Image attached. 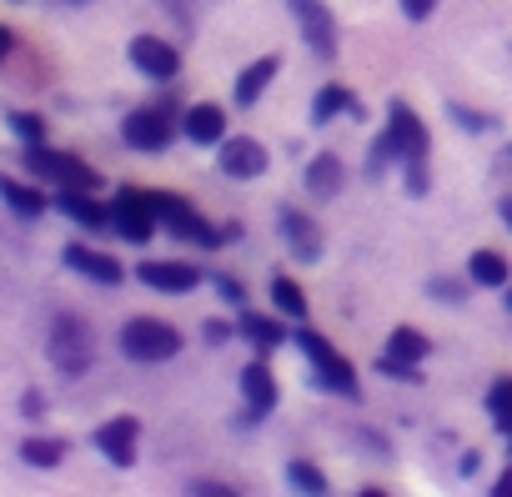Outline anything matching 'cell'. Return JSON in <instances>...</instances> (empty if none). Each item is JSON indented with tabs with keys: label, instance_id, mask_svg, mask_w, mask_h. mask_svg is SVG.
Listing matches in <instances>:
<instances>
[{
	"label": "cell",
	"instance_id": "9",
	"mask_svg": "<svg viewBox=\"0 0 512 497\" xmlns=\"http://www.w3.org/2000/svg\"><path fill=\"white\" fill-rule=\"evenodd\" d=\"M287 11L297 16V31L312 46V56L337 61V16L327 11V0H287Z\"/></svg>",
	"mask_w": 512,
	"mask_h": 497
},
{
	"label": "cell",
	"instance_id": "30",
	"mask_svg": "<svg viewBox=\"0 0 512 497\" xmlns=\"http://www.w3.org/2000/svg\"><path fill=\"white\" fill-rule=\"evenodd\" d=\"M6 126H11V136H16L21 146H41V141H46V116H36V111H11Z\"/></svg>",
	"mask_w": 512,
	"mask_h": 497
},
{
	"label": "cell",
	"instance_id": "24",
	"mask_svg": "<svg viewBox=\"0 0 512 497\" xmlns=\"http://www.w3.org/2000/svg\"><path fill=\"white\" fill-rule=\"evenodd\" d=\"M236 337H246L251 347H262V352H272V347H282V342H287V332H282L272 317H256V312H241Z\"/></svg>",
	"mask_w": 512,
	"mask_h": 497
},
{
	"label": "cell",
	"instance_id": "12",
	"mask_svg": "<svg viewBox=\"0 0 512 497\" xmlns=\"http://www.w3.org/2000/svg\"><path fill=\"white\" fill-rule=\"evenodd\" d=\"M126 56H131V66H136L146 81H176V76H181V51H176L171 41H161V36H136V41L126 46Z\"/></svg>",
	"mask_w": 512,
	"mask_h": 497
},
{
	"label": "cell",
	"instance_id": "16",
	"mask_svg": "<svg viewBox=\"0 0 512 497\" xmlns=\"http://www.w3.org/2000/svg\"><path fill=\"white\" fill-rule=\"evenodd\" d=\"M66 221H76V226H86V231H101V226H111V206H101L91 191H81V186H56V201H51Z\"/></svg>",
	"mask_w": 512,
	"mask_h": 497
},
{
	"label": "cell",
	"instance_id": "34",
	"mask_svg": "<svg viewBox=\"0 0 512 497\" xmlns=\"http://www.w3.org/2000/svg\"><path fill=\"white\" fill-rule=\"evenodd\" d=\"M397 6H402V16H407V21H432L442 0H397Z\"/></svg>",
	"mask_w": 512,
	"mask_h": 497
},
{
	"label": "cell",
	"instance_id": "35",
	"mask_svg": "<svg viewBox=\"0 0 512 497\" xmlns=\"http://www.w3.org/2000/svg\"><path fill=\"white\" fill-rule=\"evenodd\" d=\"M216 292H221V302H231L236 312L246 307V287H241L236 277H216Z\"/></svg>",
	"mask_w": 512,
	"mask_h": 497
},
{
	"label": "cell",
	"instance_id": "28",
	"mask_svg": "<svg viewBox=\"0 0 512 497\" xmlns=\"http://www.w3.org/2000/svg\"><path fill=\"white\" fill-rule=\"evenodd\" d=\"M21 462H31V467H61L66 462V442L61 437H26L21 442Z\"/></svg>",
	"mask_w": 512,
	"mask_h": 497
},
{
	"label": "cell",
	"instance_id": "29",
	"mask_svg": "<svg viewBox=\"0 0 512 497\" xmlns=\"http://www.w3.org/2000/svg\"><path fill=\"white\" fill-rule=\"evenodd\" d=\"M487 417H492V427L507 437L512 432V377H497L492 387H487Z\"/></svg>",
	"mask_w": 512,
	"mask_h": 497
},
{
	"label": "cell",
	"instance_id": "6",
	"mask_svg": "<svg viewBox=\"0 0 512 497\" xmlns=\"http://www.w3.org/2000/svg\"><path fill=\"white\" fill-rule=\"evenodd\" d=\"M21 161L31 166L36 181H51V186H81V191H96V186H101V171H96V166H86V161L71 156V151H51L46 141H41V146H26Z\"/></svg>",
	"mask_w": 512,
	"mask_h": 497
},
{
	"label": "cell",
	"instance_id": "37",
	"mask_svg": "<svg viewBox=\"0 0 512 497\" xmlns=\"http://www.w3.org/2000/svg\"><path fill=\"white\" fill-rule=\"evenodd\" d=\"M186 492H191V497H231L236 487H226V482H191Z\"/></svg>",
	"mask_w": 512,
	"mask_h": 497
},
{
	"label": "cell",
	"instance_id": "15",
	"mask_svg": "<svg viewBox=\"0 0 512 497\" xmlns=\"http://www.w3.org/2000/svg\"><path fill=\"white\" fill-rule=\"evenodd\" d=\"M136 282L151 287V292H161V297H186V292L201 287V272L191 262H141L136 267Z\"/></svg>",
	"mask_w": 512,
	"mask_h": 497
},
{
	"label": "cell",
	"instance_id": "42",
	"mask_svg": "<svg viewBox=\"0 0 512 497\" xmlns=\"http://www.w3.org/2000/svg\"><path fill=\"white\" fill-rule=\"evenodd\" d=\"M477 467H482V452H467V457H462V477H472Z\"/></svg>",
	"mask_w": 512,
	"mask_h": 497
},
{
	"label": "cell",
	"instance_id": "4",
	"mask_svg": "<svg viewBox=\"0 0 512 497\" xmlns=\"http://www.w3.org/2000/svg\"><path fill=\"white\" fill-rule=\"evenodd\" d=\"M297 347H302V357L312 362V382L317 387H327V392H337V397H357L362 387H357V367L317 332V327H297Z\"/></svg>",
	"mask_w": 512,
	"mask_h": 497
},
{
	"label": "cell",
	"instance_id": "45",
	"mask_svg": "<svg viewBox=\"0 0 512 497\" xmlns=\"http://www.w3.org/2000/svg\"><path fill=\"white\" fill-rule=\"evenodd\" d=\"M502 302H507V312H512V282H507V287H502Z\"/></svg>",
	"mask_w": 512,
	"mask_h": 497
},
{
	"label": "cell",
	"instance_id": "13",
	"mask_svg": "<svg viewBox=\"0 0 512 497\" xmlns=\"http://www.w3.org/2000/svg\"><path fill=\"white\" fill-rule=\"evenodd\" d=\"M96 452L111 462V467H136V447H141V422L136 417H111L96 427Z\"/></svg>",
	"mask_w": 512,
	"mask_h": 497
},
{
	"label": "cell",
	"instance_id": "40",
	"mask_svg": "<svg viewBox=\"0 0 512 497\" xmlns=\"http://www.w3.org/2000/svg\"><path fill=\"white\" fill-rule=\"evenodd\" d=\"M226 337H231L226 322H206V342H226Z\"/></svg>",
	"mask_w": 512,
	"mask_h": 497
},
{
	"label": "cell",
	"instance_id": "23",
	"mask_svg": "<svg viewBox=\"0 0 512 497\" xmlns=\"http://www.w3.org/2000/svg\"><path fill=\"white\" fill-rule=\"evenodd\" d=\"M332 116H357L362 121V101L347 86H322L317 101H312V126H327Z\"/></svg>",
	"mask_w": 512,
	"mask_h": 497
},
{
	"label": "cell",
	"instance_id": "1",
	"mask_svg": "<svg viewBox=\"0 0 512 497\" xmlns=\"http://www.w3.org/2000/svg\"><path fill=\"white\" fill-rule=\"evenodd\" d=\"M427 146H432V136H427L422 116H417L407 101H392V106H387V126H382V136L372 141L367 176H382L387 166H397V171H402V161L427 156Z\"/></svg>",
	"mask_w": 512,
	"mask_h": 497
},
{
	"label": "cell",
	"instance_id": "46",
	"mask_svg": "<svg viewBox=\"0 0 512 497\" xmlns=\"http://www.w3.org/2000/svg\"><path fill=\"white\" fill-rule=\"evenodd\" d=\"M56 6H86V0H56Z\"/></svg>",
	"mask_w": 512,
	"mask_h": 497
},
{
	"label": "cell",
	"instance_id": "26",
	"mask_svg": "<svg viewBox=\"0 0 512 497\" xmlns=\"http://www.w3.org/2000/svg\"><path fill=\"white\" fill-rule=\"evenodd\" d=\"M387 352H392V357H402V362H417V367H422V362L432 357V342H427L417 327H392Z\"/></svg>",
	"mask_w": 512,
	"mask_h": 497
},
{
	"label": "cell",
	"instance_id": "11",
	"mask_svg": "<svg viewBox=\"0 0 512 497\" xmlns=\"http://www.w3.org/2000/svg\"><path fill=\"white\" fill-rule=\"evenodd\" d=\"M277 231H282L287 252H292L297 262H317V257H322V226H317V216H307L302 206H277Z\"/></svg>",
	"mask_w": 512,
	"mask_h": 497
},
{
	"label": "cell",
	"instance_id": "43",
	"mask_svg": "<svg viewBox=\"0 0 512 497\" xmlns=\"http://www.w3.org/2000/svg\"><path fill=\"white\" fill-rule=\"evenodd\" d=\"M497 216H502V226H507V231H512V196H507V201H502V206H497Z\"/></svg>",
	"mask_w": 512,
	"mask_h": 497
},
{
	"label": "cell",
	"instance_id": "7",
	"mask_svg": "<svg viewBox=\"0 0 512 497\" xmlns=\"http://www.w3.org/2000/svg\"><path fill=\"white\" fill-rule=\"evenodd\" d=\"M176 116L166 111V106H136L126 121H121V141L131 146V151H146V156H156V151H166L171 141H176Z\"/></svg>",
	"mask_w": 512,
	"mask_h": 497
},
{
	"label": "cell",
	"instance_id": "27",
	"mask_svg": "<svg viewBox=\"0 0 512 497\" xmlns=\"http://www.w3.org/2000/svg\"><path fill=\"white\" fill-rule=\"evenodd\" d=\"M287 487L302 492V497H322V492H327V472H322L317 462L297 457V462H287Z\"/></svg>",
	"mask_w": 512,
	"mask_h": 497
},
{
	"label": "cell",
	"instance_id": "36",
	"mask_svg": "<svg viewBox=\"0 0 512 497\" xmlns=\"http://www.w3.org/2000/svg\"><path fill=\"white\" fill-rule=\"evenodd\" d=\"M427 297H442V302H462L467 292H462L457 282H447V277H437V282H427Z\"/></svg>",
	"mask_w": 512,
	"mask_h": 497
},
{
	"label": "cell",
	"instance_id": "33",
	"mask_svg": "<svg viewBox=\"0 0 512 497\" xmlns=\"http://www.w3.org/2000/svg\"><path fill=\"white\" fill-rule=\"evenodd\" d=\"M377 372H382V377H397V382H422L417 362H402V357H392V352L377 357Z\"/></svg>",
	"mask_w": 512,
	"mask_h": 497
},
{
	"label": "cell",
	"instance_id": "2",
	"mask_svg": "<svg viewBox=\"0 0 512 497\" xmlns=\"http://www.w3.org/2000/svg\"><path fill=\"white\" fill-rule=\"evenodd\" d=\"M151 206H156V221H161L176 241H191V246H201V252H221V246H226V226H211L186 196H176V191H151Z\"/></svg>",
	"mask_w": 512,
	"mask_h": 497
},
{
	"label": "cell",
	"instance_id": "14",
	"mask_svg": "<svg viewBox=\"0 0 512 497\" xmlns=\"http://www.w3.org/2000/svg\"><path fill=\"white\" fill-rule=\"evenodd\" d=\"M61 262H66L71 272H81L86 282H96V287H121V282H126V267H121L111 252H96V246H81V241L66 246Z\"/></svg>",
	"mask_w": 512,
	"mask_h": 497
},
{
	"label": "cell",
	"instance_id": "5",
	"mask_svg": "<svg viewBox=\"0 0 512 497\" xmlns=\"http://www.w3.org/2000/svg\"><path fill=\"white\" fill-rule=\"evenodd\" d=\"M121 352L131 362H141V367H161V362H171L181 352V332L171 322H161V317H131L121 327Z\"/></svg>",
	"mask_w": 512,
	"mask_h": 497
},
{
	"label": "cell",
	"instance_id": "3",
	"mask_svg": "<svg viewBox=\"0 0 512 497\" xmlns=\"http://www.w3.org/2000/svg\"><path fill=\"white\" fill-rule=\"evenodd\" d=\"M46 357H51L56 372H66V377H86L91 362H96V332H91L76 312H61V317L51 322Z\"/></svg>",
	"mask_w": 512,
	"mask_h": 497
},
{
	"label": "cell",
	"instance_id": "41",
	"mask_svg": "<svg viewBox=\"0 0 512 497\" xmlns=\"http://www.w3.org/2000/svg\"><path fill=\"white\" fill-rule=\"evenodd\" d=\"M492 497H512V467L497 477V487H492Z\"/></svg>",
	"mask_w": 512,
	"mask_h": 497
},
{
	"label": "cell",
	"instance_id": "21",
	"mask_svg": "<svg viewBox=\"0 0 512 497\" xmlns=\"http://www.w3.org/2000/svg\"><path fill=\"white\" fill-rule=\"evenodd\" d=\"M0 201H6L11 216H21V221H41L46 206H51L41 186H26V181H16V176H6V171H0Z\"/></svg>",
	"mask_w": 512,
	"mask_h": 497
},
{
	"label": "cell",
	"instance_id": "10",
	"mask_svg": "<svg viewBox=\"0 0 512 497\" xmlns=\"http://www.w3.org/2000/svg\"><path fill=\"white\" fill-rule=\"evenodd\" d=\"M267 166H272V151L251 136H226L216 146V171L226 181H256V176H267Z\"/></svg>",
	"mask_w": 512,
	"mask_h": 497
},
{
	"label": "cell",
	"instance_id": "47",
	"mask_svg": "<svg viewBox=\"0 0 512 497\" xmlns=\"http://www.w3.org/2000/svg\"><path fill=\"white\" fill-rule=\"evenodd\" d=\"M507 442H512V432H507ZM507 452H512V447H507Z\"/></svg>",
	"mask_w": 512,
	"mask_h": 497
},
{
	"label": "cell",
	"instance_id": "8",
	"mask_svg": "<svg viewBox=\"0 0 512 497\" xmlns=\"http://www.w3.org/2000/svg\"><path fill=\"white\" fill-rule=\"evenodd\" d=\"M111 226H116V236L121 241H131V246H146L151 236H156V206H151V191H136V186H121L116 191V201H111Z\"/></svg>",
	"mask_w": 512,
	"mask_h": 497
},
{
	"label": "cell",
	"instance_id": "31",
	"mask_svg": "<svg viewBox=\"0 0 512 497\" xmlns=\"http://www.w3.org/2000/svg\"><path fill=\"white\" fill-rule=\"evenodd\" d=\"M447 116L467 131V136H482V131H492L497 126V116H487V111H472V106H462V101H447Z\"/></svg>",
	"mask_w": 512,
	"mask_h": 497
},
{
	"label": "cell",
	"instance_id": "18",
	"mask_svg": "<svg viewBox=\"0 0 512 497\" xmlns=\"http://www.w3.org/2000/svg\"><path fill=\"white\" fill-rule=\"evenodd\" d=\"M282 76V56H256L246 71H236V86H231V101L246 111V106H256L267 96V86Z\"/></svg>",
	"mask_w": 512,
	"mask_h": 497
},
{
	"label": "cell",
	"instance_id": "25",
	"mask_svg": "<svg viewBox=\"0 0 512 497\" xmlns=\"http://www.w3.org/2000/svg\"><path fill=\"white\" fill-rule=\"evenodd\" d=\"M267 292H272V307H277L282 317H292V322H307V292H302L292 277H282V272H277Z\"/></svg>",
	"mask_w": 512,
	"mask_h": 497
},
{
	"label": "cell",
	"instance_id": "22",
	"mask_svg": "<svg viewBox=\"0 0 512 497\" xmlns=\"http://www.w3.org/2000/svg\"><path fill=\"white\" fill-rule=\"evenodd\" d=\"M467 282H472V287H487V292H502V287L512 282V267H507L502 252H487V246H477L472 262H467Z\"/></svg>",
	"mask_w": 512,
	"mask_h": 497
},
{
	"label": "cell",
	"instance_id": "20",
	"mask_svg": "<svg viewBox=\"0 0 512 497\" xmlns=\"http://www.w3.org/2000/svg\"><path fill=\"white\" fill-rule=\"evenodd\" d=\"M302 181H307V191H312L317 201H332V196H342V186H347V166H342L337 151H317V156L307 161Z\"/></svg>",
	"mask_w": 512,
	"mask_h": 497
},
{
	"label": "cell",
	"instance_id": "39",
	"mask_svg": "<svg viewBox=\"0 0 512 497\" xmlns=\"http://www.w3.org/2000/svg\"><path fill=\"white\" fill-rule=\"evenodd\" d=\"M11 51H16V31H11V26H0V61H6Z\"/></svg>",
	"mask_w": 512,
	"mask_h": 497
},
{
	"label": "cell",
	"instance_id": "44",
	"mask_svg": "<svg viewBox=\"0 0 512 497\" xmlns=\"http://www.w3.org/2000/svg\"><path fill=\"white\" fill-rule=\"evenodd\" d=\"M497 171H512V146H507V151L497 156Z\"/></svg>",
	"mask_w": 512,
	"mask_h": 497
},
{
	"label": "cell",
	"instance_id": "17",
	"mask_svg": "<svg viewBox=\"0 0 512 497\" xmlns=\"http://www.w3.org/2000/svg\"><path fill=\"white\" fill-rule=\"evenodd\" d=\"M181 136H186L191 146H221V141H226V111L211 106V101L186 106V111H181Z\"/></svg>",
	"mask_w": 512,
	"mask_h": 497
},
{
	"label": "cell",
	"instance_id": "19",
	"mask_svg": "<svg viewBox=\"0 0 512 497\" xmlns=\"http://www.w3.org/2000/svg\"><path fill=\"white\" fill-rule=\"evenodd\" d=\"M241 397H246L251 417H267V412L277 407L282 387H277V377H272V367H267L262 357H256V362H246V367H241Z\"/></svg>",
	"mask_w": 512,
	"mask_h": 497
},
{
	"label": "cell",
	"instance_id": "32",
	"mask_svg": "<svg viewBox=\"0 0 512 497\" xmlns=\"http://www.w3.org/2000/svg\"><path fill=\"white\" fill-rule=\"evenodd\" d=\"M402 186H407V196H427L432 191V161L427 156L402 161Z\"/></svg>",
	"mask_w": 512,
	"mask_h": 497
},
{
	"label": "cell",
	"instance_id": "38",
	"mask_svg": "<svg viewBox=\"0 0 512 497\" xmlns=\"http://www.w3.org/2000/svg\"><path fill=\"white\" fill-rule=\"evenodd\" d=\"M21 412H26V417H46V397H41V392L31 387V392L21 397Z\"/></svg>",
	"mask_w": 512,
	"mask_h": 497
}]
</instances>
